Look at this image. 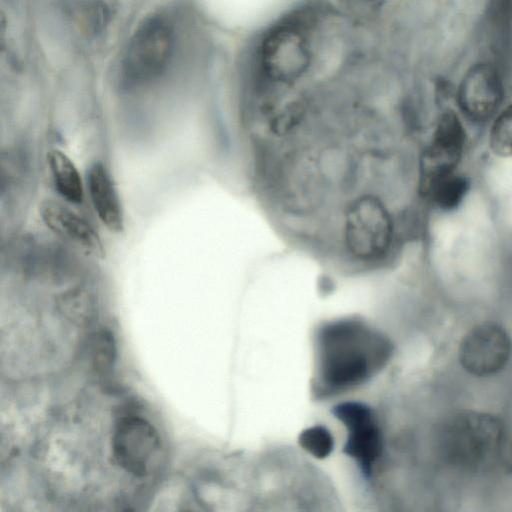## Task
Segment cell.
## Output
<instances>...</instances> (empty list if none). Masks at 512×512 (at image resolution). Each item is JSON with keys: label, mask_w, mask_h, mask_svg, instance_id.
Masks as SVG:
<instances>
[{"label": "cell", "mask_w": 512, "mask_h": 512, "mask_svg": "<svg viewBox=\"0 0 512 512\" xmlns=\"http://www.w3.org/2000/svg\"><path fill=\"white\" fill-rule=\"evenodd\" d=\"M91 362L93 368L98 372L108 371L116 356V349L113 337L109 331L97 332L90 342Z\"/></svg>", "instance_id": "d6986e66"}, {"label": "cell", "mask_w": 512, "mask_h": 512, "mask_svg": "<svg viewBox=\"0 0 512 512\" xmlns=\"http://www.w3.org/2000/svg\"><path fill=\"white\" fill-rule=\"evenodd\" d=\"M440 446L452 466L469 472H512V441L503 421L490 413L463 411L444 425Z\"/></svg>", "instance_id": "3957f363"}, {"label": "cell", "mask_w": 512, "mask_h": 512, "mask_svg": "<svg viewBox=\"0 0 512 512\" xmlns=\"http://www.w3.org/2000/svg\"><path fill=\"white\" fill-rule=\"evenodd\" d=\"M485 24L496 65L502 70L512 62V0H488Z\"/></svg>", "instance_id": "4fadbf2b"}, {"label": "cell", "mask_w": 512, "mask_h": 512, "mask_svg": "<svg viewBox=\"0 0 512 512\" xmlns=\"http://www.w3.org/2000/svg\"><path fill=\"white\" fill-rule=\"evenodd\" d=\"M345 427L347 437L343 453L352 459L365 480L369 481L385 452V435L376 411L361 401H344L331 410Z\"/></svg>", "instance_id": "5b68a950"}, {"label": "cell", "mask_w": 512, "mask_h": 512, "mask_svg": "<svg viewBox=\"0 0 512 512\" xmlns=\"http://www.w3.org/2000/svg\"><path fill=\"white\" fill-rule=\"evenodd\" d=\"M341 14L378 39L393 12L396 0H328Z\"/></svg>", "instance_id": "5bb4252c"}, {"label": "cell", "mask_w": 512, "mask_h": 512, "mask_svg": "<svg viewBox=\"0 0 512 512\" xmlns=\"http://www.w3.org/2000/svg\"><path fill=\"white\" fill-rule=\"evenodd\" d=\"M464 144V130L452 111L443 113L437 123L432 141L421 160V190L428 194L441 178L453 173Z\"/></svg>", "instance_id": "30bf717a"}, {"label": "cell", "mask_w": 512, "mask_h": 512, "mask_svg": "<svg viewBox=\"0 0 512 512\" xmlns=\"http://www.w3.org/2000/svg\"><path fill=\"white\" fill-rule=\"evenodd\" d=\"M173 46V30L164 19L146 20L128 43L122 62L125 83L142 84L160 75L169 63Z\"/></svg>", "instance_id": "8992f818"}, {"label": "cell", "mask_w": 512, "mask_h": 512, "mask_svg": "<svg viewBox=\"0 0 512 512\" xmlns=\"http://www.w3.org/2000/svg\"><path fill=\"white\" fill-rule=\"evenodd\" d=\"M116 463L135 477L148 476L157 464L161 439L156 428L137 415L121 417L111 440Z\"/></svg>", "instance_id": "52a82bcc"}, {"label": "cell", "mask_w": 512, "mask_h": 512, "mask_svg": "<svg viewBox=\"0 0 512 512\" xmlns=\"http://www.w3.org/2000/svg\"><path fill=\"white\" fill-rule=\"evenodd\" d=\"M298 443L303 450L313 457L325 459L332 453L335 440L326 426L314 425L299 434Z\"/></svg>", "instance_id": "e0dca14e"}, {"label": "cell", "mask_w": 512, "mask_h": 512, "mask_svg": "<svg viewBox=\"0 0 512 512\" xmlns=\"http://www.w3.org/2000/svg\"><path fill=\"white\" fill-rule=\"evenodd\" d=\"M512 343L505 329L493 322L479 324L463 338L459 361L472 375L483 377L502 370L509 361Z\"/></svg>", "instance_id": "ba28073f"}, {"label": "cell", "mask_w": 512, "mask_h": 512, "mask_svg": "<svg viewBox=\"0 0 512 512\" xmlns=\"http://www.w3.org/2000/svg\"><path fill=\"white\" fill-rule=\"evenodd\" d=\"M394 224L385 204L375 195L354 199L344 214L343 238L358 260L383 258L392 245Z\"/></svg>", "instance_id": "277c9868"}, {"label": "cell", "mask_w": 512, "mask_h": 512, "mask_svg": "<svg viewBox=\"0 0 512 512\" xmlns=\"http://www.w3.org/2000/svg\"><path fill=\"white\" fill-rule=\"evenodd\" d=\"M87 188L92 206L101 223L112 232L124 228V215L120 198L106 166L93 163L87 173Z\"/></svg>", "instance_id": "7c38bea8"}, {"label": "cell", "mask_w": 512, "mask_h": 512, "mask_svg": "<svg viewBox=\"0 0 512 512\" xmlns=\"http://www.w3.org/2000/svg\"><path fill=\"white\" fill-rule=\"evenodd\" d=\"M393 352L389 337L362 319L322 323L314 334L312 394L327 400L363 386L386 367Z\"/></svg>", "instance_id": "7a4b0ae2"}, {"label": "cell", "mask_w": 512, "mask_h": 512, "mask_svg": "<svg viewBox=\"0 0 512 512\" xmlns=\"http://www.w3.org/2000/svg\"><path fill=\"white\" fill-rule=\"evenodd\" d=\"M373 44L328 0H297L250 36L239 63L241 81L265 106L308 99L364 64Z\"/></svg>", "instance_id": "6da1fadb"}, {"label": "cell", "mask_w": 512, "mask_h": 512, "mask_svg": "<svg viewBox=\"0 0 512 512\" xmlns=\"http://www.w3.org/2000/svg\"><path fill=\"white\" fill-rule=\"evenodd\" d=\"M490 146L500 156L512 155V103L496 118L490 133Z\"/></svg>", "instance_id": "ac0fdd59"}, {"label": "cell", "mask_w": 512, "mask_h": 512, "mask_svg": "<svg viewBox=\"0 0 512 512\" xmlns=\"http://www.w3.org/2000/svg\"><path fill=\"white\" fill-rule=\"evenodd\" d=\"M503 97V73L494 62L474 64L463 77L457 94L460 109L474 122L491 118Z\"/></svg>", "instance_id": "9c48e42d"}, {"label": "cell", "mask_w": 512, "mask_h": 512, "mask_svg": "<svg viewBox=\"0 0 512 512\" xmlns=\"http://www.w3.org/2000/svg\"><path fill=\"white\" fill-rule=\"evenodd\" d=\"M55 188L59 195L73 204L83 200V184L74 162L61 150L51 149L47 154Z\"/></svg>", "instance_id": "9a60e30c"}, {"label": "cell", "mask_w": 512, "mask_h": 512, "mask_svg": "<svg viewBox=\"0 0 512 512\" xmlns=\"http://www.w3.org/2000/svg\"><path fill=\"white\" fill-rule=\"evenodd\" d=\"M39 213L46 227L56 235L95 255L103 253L101 240L93 227L67 206L47 199L40 204Z\"/></svg>", "instance_id": "8fae6325"}, {"label": "cell", "mask_w": 512, "mask_h": 512, "mask_svg": "<svg viewBox=\"0 0 512 512\" xmlns=\"http://www.w3.org/2000/svg\"><path fill=\"white\" fill-rule=\"evenodd\" d=\"M468 187L466 178L451 173L437 181L426 196L438 207L451 210L462 202Z\"/></svg>", "instance_id": "2e32d148"}]
</instances>
